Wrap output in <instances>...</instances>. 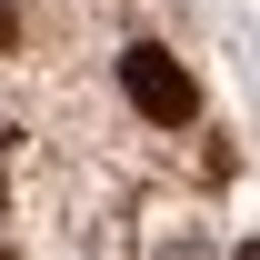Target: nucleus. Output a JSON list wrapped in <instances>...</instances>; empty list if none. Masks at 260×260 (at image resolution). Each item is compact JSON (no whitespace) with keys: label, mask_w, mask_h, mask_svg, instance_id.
Here are the masks:
<instances>
[{"label":"nucleus","mask_w":260,"mask_h":260,"mask_svg":"<svg viewBox=\"0 0 260 260\" xmlns=\"http://www.w3.org/2000/svg\"><path fill=\"white\" fill-rule=\"evenodd\" d=\"M230 260H260V240H240V250H230Z\"/></svg>","instance_id":"4"},{"label":"nucleus","mask_w":260,"mask_h":260,"mask_svg":"<svg viewBox=\"0 0 260 260\" xmlns=\"http://www.w3.org/2000/svg\"><path fill=\"white\" fill-rule=\"evenodd\" d=\"M10 160H20V130H10V120H0V180H10Z\"/></svg>","instance_id":"2"},{"label":"nucleus","mask_w":260,"mask_h":260,"mask_svg":"<svg viewBox=\"0 0 260 260\" xmlns=\"http://www.w3.org/2000/svg\"><path fill=\"white\" fill-rule=\"evenodd\" d=\"M120 90H130L140 120H160V130H190V120H200V80L170 60V50H150V40L120 50Z\"/></svg>","instance_id":"1"},{"label":"nucleus","mask_w":260,"mask_h":260,"mask_svg":"<svg viewBox=\"0 0 260 260\" xmlns=\"http://www.w3.org/2000/svg\"><path fill=\"white\" fill-rule=\"evenodd\" d=\"M160 260H200V240H170V250H160Z\"/></svg>","instance_id":"3"}]
</instances>
